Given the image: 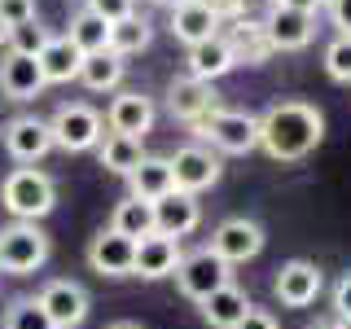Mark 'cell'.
<instances>
[{"label": "cell", "instance_id": "1f68e13d", "mask_svg": "<svg viewBox=\"0 0 351 329\" xmlns=\"http://www.w3.org/2000/svg\"><path fill=\"white\" fill-rule=\"evenodd\" d=\"M325 75L334 84H351V36H334L325 44Z\"/></svg>", "mask_w": 351, "mask_h": 329}, {"label": "cell", "instance_id": "7402d4cb", "mask_svg": "<svg viewBox=\"0 0 351 329\" xmlns=\"http://www.w3.org/2000/svg\"><path fill=\"white\" fill-rule=\"evenodd\" d=\"M128 189H132V197H141V202H158V197H167L176 189L171 162L162 158V154H145V158H141V167L128 175Z\"/></svg>", "mask_w": 351, "mask_h": 329}, {"label": "cell", "instance_id": "8992f818", "mask_svg": "<svg viewBox=\"0 0 351 329\" xmlns=\"http://www.w3.org/2000/svg\"><path fill=\"white\" fill-rule=\"evenodd\" d=\"M176 285H180V294H184V299L202 303V299H211L215 290L233 285V263H224V259H219L211 246L189 250V255L180 259V268H176Z\"/></svg>", "mask_w": 351, "mask_h": 329}, {"label": "cell", "instance_id": "3957f363", "mask_svg": "<svg viewBox=\"0 0 351 329\" xmlns=\"http://www.w3.org/2000/svg\"><path fill=\"white\" fill-rule=\"evenodd\" d=\"M193 127V136L197 141H211V149L215 154H250V149H259V119L255 114H246V110H211L206 119H197Z\"/></svg>", "mask_w": 351, "mask_h": 329}, {"label": "cell", "instance_id": "83f0119b", "mask_svg": "<svg viewBox=\"0 0 351 329\" xmlns=\"http://www.w3.org/2000/svg\"><path fill=\"white\" fill-rule=\"evenodd\" d=\"M110 228L114 233H123L132 241H141V237H149L154 233V202H141V197H123V202L114 206V215H110Z\"/></svg>", "mask_w": 351, "mask_h": 329}, {"label": "cell", "instance_id": "d6986e66", "mask_svg": "<svg viewBox=\"0 0 351 329\" xmlns=\"http://www.w3.org/2000/svg\"><path fill=\"white\" fill-rule=\"evenodd\" d=\"M167 14H171L167 31L184 44V49H193V44H202V40H215L219 27H224V18H219L215 9L197 5V0H180L176 9H167Z\"/></svg>", "mask_w": 351, "mask_h": 329}, {"label": "cell", "instance_id": "60d3db41", "mask_svg": "<svg viewBox=\"0 0 351 329\" xmlns=\"http://www.w3.org/2000/svg\"><path fill=\"white\" fill-rule=\"evenodd\" d=\"M307 329H343V325H338V321H312Z\"/></svg>", "mask_w": 351, "mask_h": 329}, {"label": "cell", "instance_id": "d4e9b609", "mask_svg": "<svg viewBox=\"0 0 351 329\" xmlns=\"http://www.w3.org/2000/svg\"><path fill=\"white\" fill-rule=\"evenodd\" d=\"M40 66H44V80L49 84H71L80 80V66H84V53L75 49L66 36H53L40 53Z\"/></svg>", "mask_w": 351, "mask_h": 329}, {"label": "cell", "instance_id": "4dcf8cb0", "mask_svg": "<svg viewBox=\"0 0 351 329\" xmlns=\"http://www.w3.org/2000/svg\"><path fill=\"white\" fill-rule=\"evenodd\" d=\"M53 40V31L44 27L40 18L31 22H18V27H9V53H22V58H40L44 44Z\"/></svg>", "mask_w": 351, "mask_h": 329}, {"label": "cell", "instance_id": "f546056e", "mask_svg": "<svg viewBox=\"0 0 351 329\" xmlns=\"http://www.w3.org/2000/svg\"><path fill=\"white\" fill-rule=\"evenodd\" d=\"M0 329H53L49 312L40 307V299L22 294V299H9L5 312H0Z\"/></svg>", "mask_w": 351, "mask_h": 329}, {"label": "cell", "instance_id": "f6af8a7d", "mask_svg": "<svg viewBox=\"0 0 351 329\" xmlns=\"http://www.w3.org/2000/svg\"><path fill=\"white\" fill-rule=\"evenodd\" d=\"M321 5H329V0H321Z\"/></svg>", "mask_w": 351, "mask_h": 329}, {"label": "cell", "instance_id": "8fae6325", "mask_svg": "<svg viewBox=\"0 0 351 329\" xmlns=\"http://www.w3.org/2000/svg\"><path fill=\"white\" fill-rule=\"evenodd\" d=\"M36 299H40L44 312H49L53 329H80V325L88 321V290H84L80 281H66V277H58V281H49V285H44Z\"/></svg>", "mask_w": 351, "mask_h": 329}, {"label": "cell", "instance_id": "7c38bea8", "mask_svg": "<svg viewBox=\"0 0 351 329\" xmlns=\"http://www.w3.org/2000/svg\"><path fill=\"white\" fill-rule=\"evenodd\" d=\"M211 110H219L215 84H202V80H193V75H176V80L167 84V114L171 119L197 123V119H206Z\"/></svg>", "mask_w": 351, "mask_h": 329}, {"label": "cell", "instance_id": "6da1fadb", "mask_svg": "<svg viewBox=\"0 0 351 329\" xmlns=\"http://www.w3.org/2000/svg\"><path fill=\"white\" fill-rule=\"evenodd\" d=\"M325 141V114L312 101H272L259 114V149L272 162H299Z\"/></svg>", "mask_w": 351, "mask_h": 329}, {"label": "cell", "instance_id": "9c48e42d", "mask_svg": "<svg viewBox=\"0 0 351 329\" xmlns=\"http://www.w3.org/2000/svg\"><path fill=\"white\" fill-rule=\"evenodd\" d=\"M0 141H5L9 158H14L18 167H36L44 154L53 149V127L44 123V119H36V114H18V119L5 123Z\"/></svg>", "mask_w": 351, "mask_h": 329}, {"label": "cell", "instance_id": "bcb514c9", "mask_svg": "<svg viewBox=\"0 0 351 329\" xmlns=\"http://www.w3.org/2000/svg\"><path fill=\"white\" fill-rule=\"evenodd\" d=\"M0 132H5V127H0Z\"/></svg>", "mask_w": 351, "mask_h": 329}, {"label": "cell", "instance_id": "5bb4252c", "mask_svg": "<svg viewBox=\"0 0 351 329\" xmlns=\"http://www.w3.org/2000/svg\"><path fill=\"white\" fill-rule=\"evenodd\" d=\"M154 119H158L154 97H145L141 88H119L114 101H110V110H106L110 132H123V136H136V141L154 127Z\"/></svg>", "mask_w": 351, "mask_h": 329}, {"label": "cell", "instance_id": "ac0fdd59", "mask_svg": "<svg viewBox=\"0 0 351 329\" xmlns=\"http://www.w3.org/2000/svg\"><path fill=\"white\" fill-rule=\"evenodd\" d=\"M184 250L176 237H162V233H149L136 241V263H132V277H145V281H162V277H176Z\"/></svg>", "mask_w": 351, "mask_h": 329}, {"label": "cell", "instance_id": "e575fe53", "mask_svg": "<svg viewBox=\"0 0 351 329\" xmlns=\"http://www.w3.org/2000/svg\"><path fill=\"white\" fill-rule=\"evenodd\" d=\"M334 321H351V272H343L338 277V285H334Z\"/></svg>", "mask_w": 351, "mask_h": 329}, {"label": "cell", "instance_id": "7bdbcfd3", "mask_svg": "<svg viewBox=\"0 0 351 329\" xmlns=\"http://www.w3.org/2000/svg\"><path fill=\"white\" fill-rule=\"evenodd\" d=\"M149 5H158V9H176L180 0H149Z\"/></svg>", "mask_w": 351, "mask_h": 329}, {"label": "cell", "instance_id": "8d00e7d4", "mask_svg": "<svg viewBox=\"0 0 351 329\" xmlns=\"http://www.w3.org/2000/svg\"><path fill=\"white\" fill-rule=\"evenodd\" d=\"M237 329H281V325H277V316H272L268 307H250L246 321H241Z\"/></svg>", "mask_w": 351, "mask_h": 329}, {"label": "cell", "instance_id": "b9f144b4", "mask_svg": "<svg viewBox=\"0 0 351 329\" xmlns=\"http://www.w3.org/2000/svg\"><path fill=\"white\" fill-rule=\"evenodd\" d=\"M106 329H141L136 321H114V325H106Z\"/></svg>", "mask_w": 351, "mask_h": 329}, {"label": "cell", "instance_id": "2e32d148", "mask_svg": "<svg viewBox=\"0 0 351 329\" xmlns=\"http://www.w3.org/2000/svg\"><path fill=\"white\" fill-rule=\"evenodd\" d=\"M132 263H136V241L114 228H101L88 241V268L101 277H132Z\"/></svg>", "mask_w": 351, "mask_h": 329}, {"label": "cell", "instance_id": "f35d334b", "mask_svg": "<svg viewBox=\"0 0 351 329\" xmlns=\"http://www.w3.org/2000/svg\"><path fill=\"white\" fill-rule=\"evenodd\" d=\"M277 5H290V9H299V14H316L321 0H277Z\"/></svg>", "mask_w": 351, "mask_h": 329}, {"label": "cell", "instance_id": "30bf717a", "mask_svg": "<svg viewBox=\"0 0 351 329\" xmlns=\"http://www.w3.org/2000/svg\"><path fill=\"white\" fill-rule=\"evenodd\" d=\"M263 31H268V40H272V49H277V53H299L316 36V14H299V9H290V5L268 0Z\"/></svg>", "mask_w": 351, "mask_h": 329}, {"label": "cell", "instance_id": "cb8c5ba5", "mask_svg": "<svg viewBox=\"0 0 351 329\" xmlns=\"http://www.w3.org/2000/svg\"><path fill=\"white\" fill-rule=\"evenodd\" d=\"M97 158H101V167L110 175H128L141 167V158H145V149H141V141L136 136H123V132H106L101 136V145H97Z\"/></svg>", "mask_w": 351, "mask_h": 329}, {"label": "cell", "instance_id": "4316f807", "mask_svg": "<svg viewBox=\"0 0 351 329\" xmlns=\"http://www.w3.org/2000/svg\"><path fill=\"white\" fill-rule=\"evenodd\" d=\"M66 40H71L84 58H93V53H110V22L97 18V14H88V9H80V14L71 18Z\"/></svg>", "mask_w": 351, "mask_h": 329}, {"label": "cell", "instance_id": "d6a6232c", "mask_svg": "<svg viewBox=\"0 0 351 329\" xmlns=\"http://www.w3.org/2000/svg\"><path fill=\"white\" fill-rule=\"evenodd\" d=\"M88 14L106 18L110 27H114V22H123V18L136 14V0H88Z\"/></svg>", "mask_w": 351, "mask_h": 329}, {"label": "cell", "instance_id": "603a6c76", "mask_svg": "<svg viewBox=\"0 0 351 329\" xmlns=\"http://www.w3.org/2000/svg\"><path fill=\"white\" fill-rule=\"evenodd\" d=\"M250 307H255V303L246 299L241 285H224V290H215L211 299H202V321L211 329H237L241 321H246Z\"/></svg>", "mask_w": 351, "mask_h": 329}, {"label": "cell", "instance_id": "d590c367", "mask_svg": "<svg viewBox=\"0 0 351 329\" xmlns=\"http://www.w3.org/2000/svg\"><path fill=\"white\" fill-rule=\"evenodd\" d=\"M329 22L338 27V36H351V0H329Z\"/></svg>", "mask_w": 351, "mask_h": 329}, {"label": "cell", "instance_id": "ffe728a7", "mask_svg": "<svg viewBox=\"0 0 351 329\" xmlns=\"http://www.w3.org/2000/svg\"><path fill=\"white\" fill-rule=\"evenodd\" d=\"M219 36L228 40V49H233V58H237V66L246 62V66H263L272 58V40H268V31H263V18H233L228 22V31H219Z\"/></svg>", "mask_w": 351, "mask_h": 329}, {"label": "cell", "instance_id": "277c9868", "mask_svg": "<svg viewBox=\"0 0 351 329\" xmlns=\"http://www.w3.org/2000/svg\"><path fill=\"white\" fill-rule=\"evenodd\" d=\"M49 250V233L40 224L14 219L9 228H0V272H9V277H27V272L44 268Z\"/></svg>", "mask_w": 351, "mask_h": 329}, {"label": "cell", "instance_id": "74e56055", "mask_svg": "<svg viewBox=\"0 0 351 329\" xmlns=\"http://www.w3.org/2000/svg\"><path fill=\"white\" fill-rule=\"evenodd\" d=\"M197 5L215 9L219 18H241V14H246V0H197Z\"/></svg>", "mask_w": 351, "mask_h": 329}, {"label": "cell", "instance_id": "484cf974", "mask_svg": "<svg viewBox=\"0 0 351 329\" xmlns=\"http://www.w3.org/2000/svg\"><path fill=\"white\" fill-rule=\"evenodd\" d=\"M123 75H128V62L119 58V53H93V58H84V66H80V84L88 93H119Z\"/></svg>", "mask_w": 351, "mask_h": 329}, {"label": "cell", "instance_id": "ab89813d", "mask_svg": "<svg viewBox=\"0 0 351 329\" xmlns=\"http://www.w3.org/2000/svg\"><path fill=\"white\" fill-rule=\"evenodd\" d=\"M0 49H9V22L0 18Z\"/></svg>", "mask_w": 351, "mask_h": 329}, {"label": "cell", "instance_id": "4fadbf2b", "mask_svg": "<svg viewBox=\"0 0 351 329\" xmlns=\"http://www.w3.org/2000/svg\"><path fill=\"white\" fill-rule=\"evenodd\" d=\"M272 290H277L281 307H312L316 294L325 290V277H321V268H316L312 259H290V263L277 268Z\"/></svg>", "mask_w": 351, "mask_h": 329}, {"label": "cell", "instance_id": "9a60e30c", "mask_svg": "<svg viewBox=\"0 0 351 329\" xmlns=\"http://www.w3.org/2000/svg\"><path fill=\"white\" fill-rule=\"evenodd\" d=\"M197 224H202V202H197V193L171 189L167 197H158V202H154V233L180 241V237H189Z\"/></svg>", "mask_w": 351, "mask_h": 329}, {"label": "cell", "instance_id": "52a82bcc", "mask_svg": "<svg viewBox=\"0 0 351 329\" xmlns=\"http://www.w3.org/2000/svg\"><path fill=\"white\" fill-rule=\"evenodd\" d=\"M167 162H171V180H176L180 193H202V189H211V184H219V175H224L219 154L211 145H202V141L180 145L176 154H167Z\"/></svg>", "mask_w": 351, "mask_h": 329}, {"label": "cell", "instance_id": "44dd1931", "mask_svg": "<svg viewBox=\"0 0 351 329\" xmlns=\"http://www.w3.org/2000/svg\"><path fill=\"white\" fill-rule=\"evenodd\" d=\"M184 66H189L184 75H193V80H202V84H215L237 66V58H233V49H228V40L215 36V40L193 44V49L184 53Z\"/></svg>", "mask_w": 351, "mask_h": 329}, {"label": "cell", "instance_id": "5b68a950", "mask_svg": "<svg viewBox=\"0 0 351 329\" xmlns=\"http://www.w3.org/2000/svg\"><path fill=\"white\" fill-rule=\"evenodd\" d=\"M53 127V145L66 149V154H84V149H97L106 136V119L97 114L88 101H66L58 106V114L49 119Z\"/></svg>", "mask_w": 351, "mask_h": 329}, {"label": "cell", "instance_id": "836d02e7", "mask_svg": "<svg viewBox=\"0 0 351 329\" xmlns=\"http://www.w3.org/2000/svg\"><path fill=\"white\" fill-rule=\"evenodd\" d=\"M0 18H5L9 27H18V22H31L40 14H36V0H0Z\"/></svg>", "mask_w": 351, "mask_h": 329}, {"label": "cell", "instance_id": "ee69618b", "mask_svg": "<svg viewBox=\"0 0 351 329\" xmlns=\"http://www.w3.org/2000/svg\"><path fill=\"white\" fill-rule=\"evenodd\" d=\"M338 325H343V329H351V321H338Z\"/></svg>", "mask_w": 351, "mask_h": 329}, {"label": "cell", "instance_id": "ba28073f", "mask_svg": "<svg viewBox=\"0 0 351 329\" xmlns=\"http://www.w3.org/2000/svg\"><path fill=\"white\" fill-rule=\"evenodd\" d=\"M263 228L255 224V219H246V215H228V219H219L215 224V233H211V250L224 263H250L263 250Z\"/></svg>", "mask_w": 351, "mask_h": 329}, {"label": "cell", "instance_id": "f1b7e54d", "mask_svg": "<svg viewBox=\"0 0 351 329\" xmlns=\"http://www.w3.org/2000/svg\"><path fill=\"white\" fill-rule=\"evenodd\" d=\"M154 40V27L141 14H132L123 22H114L110 27V53H119V58H132V53H145Z\"/></svg>", "mask_w": 351, "mask_h": 329}, {"label": "cell", "instance_id": "7a4b0ae2", "mask_svg": "<svg viewBox=\"0 0 351 329\" xmlns=\"http://www.w3.org/2000/svg\"><path fill=\"white\" fill-rule=\"evenodd\" d=\"M0 202H5V211L14 219H27V224H36L58 206V184H53V175H44L40 167H14L0 180Z\"/></svg>", "mask_w": 351, "mask_h": 329}, {"label": "cell", "instance_id": "e0dca14e", "mask_svg": "<svg viewBox=\"0 0 351 329\" xmlns=\"http://www.w3.org/2000/svg\"><path fill=\"white\" fill-rule=\"evenodd\" d=\"M44 88H49V80H44L40 58L5 53V62H0V97L5 101H36Z\"/></svg>", "mask_w": 351, "mask_h": 329}]
</instances>
